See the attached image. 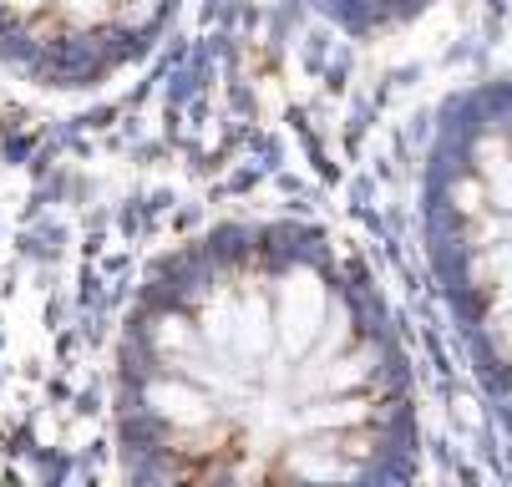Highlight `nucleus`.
Returning <instances> with one entry per match:
<instances>
[{"label":"nucleus","mask_w":512,"mask_h":487,"mask_svg":"<svg viewBox=\"0 0 512 487\" xmlns=\"http://www.w3.org/2000/svg\"><path fill=\"white\" fill-rule=\"evenodd\" d=\"M117 442L137 482H411L421 401L350 254L244 219L148 269L117 345Z\"/></svg>","instance_id":"f257e3e1"},{"label":"nucleus","mask_w":512,"mask_h":487,"mask_svg":"<svg viewBox=\"0 0 512 487\" xmlns=\"http://www.w3.org/2000/svg\"><path fill=\"white\" fill-rule=\"evenodd\" d=\"M416 214L436 300L512 447V77H482L436 107Z\"/></svg>","instance_id":"f03ea898"},{"label":"nucleus","mask_w":512,"mask_h":487,"mask_svg":"<svg viewBox=\"0 0 512 487\" xmlns=\"http://www.w3.org/2000/svg\"><path fill=\"white\" fill-rule=\"evenodd\" d=\"M183 0H0V56L51 87H97L142 61Z\"/></svg>","instance_id":"7ed1b4c3"},{"label":"nucleus","mask_w":512,"mask_h":487,"mask_svg":"<svg viewBox=\"0 0 512 487\" xmlns=\"http://www.w3.org/2000/svg\"><path fill=\"white\" fill-rule=\"evenodd\" d=\"M300 6L355 41H376V36H391V31L411 26L416 16H426L436 0H300Z\"/></svg>","instance_id":"20e7f679"}]
</instances>
